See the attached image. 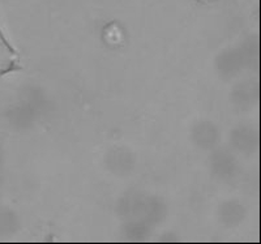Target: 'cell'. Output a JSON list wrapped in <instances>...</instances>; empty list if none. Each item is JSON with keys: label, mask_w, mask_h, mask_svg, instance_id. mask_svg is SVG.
<instances>
[{"label": "cell", "mask_w": 261, "mask_h": 244, "mask_svg": "<svg viewBox=\"0 0 261 244\" xmlns=\"http://www.w3.org/2000/svg\"><path fill=\"white\" fill-rule=\"evenodd\" d=\"M193 139H195L196 144L201 148H212L218 140V131L211 123H201V124L196 125Z\"/></svg>", "instance_id": "1"}, {"label": "cell", "mask_w": 261, "mask_h": 244, "mask_svg": "<svg viewBox=\"0 0 261 244\" xmlns=\"http://www.w3.org/2000/svg\"><path fill=\"white\" fill-rule=\"evenodd\" d=\"M234 144L237 149L242 152H252L257 148V134L251 129H238L237 133H234Z\"/></svg>", "instance_id": "2"}]
</instances>
